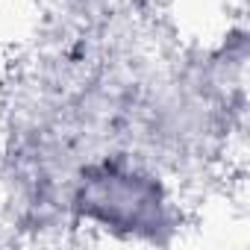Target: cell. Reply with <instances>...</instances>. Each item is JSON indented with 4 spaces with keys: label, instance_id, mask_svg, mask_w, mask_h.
Returning a JSON list of instances; mask_svg holds the SVG:
<instances>
[{
    "label": "cell",
    "instance_id": "6da1fadb",
    "mask_svg": "<svg viewBox=\"0 0 250 250\" xmlns=\"http://www.w3.org/2000/svg\"><path fill=\"white\" fill-rule=\"evenodd\" d=\"M68 212L77 229L127 244H171L186 227L174 180L124 147L97 150L77 165Z\"/></svg>",
    "mask_w": 250,
    "mask_h": 250
}]
</instances>
